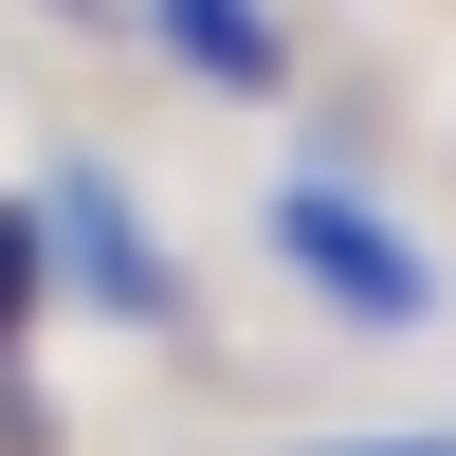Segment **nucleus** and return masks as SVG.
<instances>
[{"label": "nucleus", "instance_id": "nucleus-1", "mask_svg": "<svg viewBox=\"0 0 456 456\" xmlns=\"http://www.w3.org/2000/svg\"><path fill=\"white\" fill-rule=\"evenodd\" d=\"M274 256L329 292V311H365V329H420V311H438L420 238H402L384 201H347V183H274Z\"/></svg>", "mask_w": 456, "mask_h": 456}, {"label": "nucleus", "instance_id": "nucleus-2", "mask_svg": "<svg viewBox=\"0 0 456 456\" xmlns=\"http://www.w3.org/2000/svg\"><path fill=\"white\" fill-rule=\"evenodd\" d=\"M37 238H55V274L92 292V311H128V329L183 311V274L146 256V219H128V183H110V165H55V183H37Z\"/></svg>", "mask_w": 456, "mask_h": 456}, {"label": "nucleus", "instance_id": "nucleus-3", "mask_svg": "<svg viewBox=\"0 0 456 456\" xmlns=\"http://www.w3.org/2000/svg\"><path fill=\"white\" fill-rule=\"evenodd\" d=\"M165 37H183V55L219 73V92H274V73H292V55H274V19H256V0H165Z\"/></svg>", "mask_w": 456, "mask_h": 456}, {"label": "nucleus", "instance_id": "nucleus-4", "mask_svg": "<svg viewBox=\"0 0 456 456\" xmlns=\"http://www.w3.org/2000/svg\"><path fill=\"white\" fill-rule=\"evenodd\" d=\"M329 456H456V438H329Z\"/></svg>", "mask_w": 456, "mask_h": 456}]
</instances>
